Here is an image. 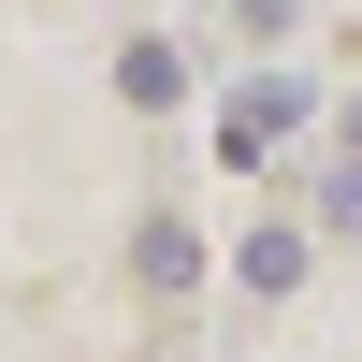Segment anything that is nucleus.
I'll list each match as a JSON object with an SVG mask.
<instances>
[{
    "mask_svg": "<svg viewBox=\"0 0 362 362\" xmlns=\"http://www.w3.org/2000/svg\"><path fill=\"white\" fill-rule=\"evenodd\" d=\"M276 131H305V73H247V87H232V116H218L232 160H276Z\"/></svg>",
    "mask_w": 362,
    "mask_h": 362,
    "instance_id": "1",
    "label": "nucleus"
},
{
    "mask_svg": "<svg viewBox=\"0 0 362 362\" xmlns=\"http://www.w3.org/2000/svg\"><path fill=\"white\" fill-rule=\"evenodd\" d=\"M116 102H131V116H174V102H189L174 44H116Z\"/></svg>",
    "mask_w": 362,
    "mask_h": 362,
    "instance_id": "2",
    "label": "nucleus"
},
{
    "mask_svg": "<svg viewBox=\"0 0 362 362\" xmlns=\"http://www.w3.org/2000/svg\"><path fill=\"white\" fill-rule=\"evenodd\" d=\"M131 261H145V290H189V276H203V232H189V218H160Z\"/></svg>",
    "mask_w": 362,
    "mask_h": 362,
    "instance_id": "3",
    "label": "nucleus"
},
{
    "mask_svg": "<svg viewBox=\"0 0 362 362\" xmlns=\"http://www.w3.org/2000/svg\"><path fill=\"white\" fill-rule=\"evenodd\" d=\"M247 290H305V232H247Z\"/></svg>",
    "mask_w": 362,
    "mask_h": 362,
    "instance_id": "4",
    "label": "nucleus"
},
{
    "mask_svg": "<svg viewBox=\"0 0 362 362\" xmlns=\"http://www.w3.org/2000/svg\"><path fill=\"white\" fill-rule=\"evenodd\" d=\"M319 218H334V232H362V160L334 174V189H319Z\"/></svg>",
    "mask_w": 362,
    "mask_h": 362,
    "instance_id": "5",
    "label": "nucleus"
},
{
    "mask_svg": "<svg viewBox=\"0 0 362 362\" xmlns=\"http://www.w3.org/2000/svg\"><path fill=\"white\" fill-rule=\"evenodd\" d=\"M348 160H362V102H348Z\"/></svg>",
    "mask_w": 362,
    "mask_h": 362,
    "instance_id": "6",
    "label": "nucleus"
}]
</instances>
